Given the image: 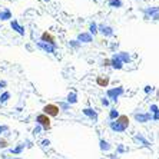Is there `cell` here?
Masks as SVG:
<instances>
[{
	"instance_id": "obj_1",
	"label": "cell",
	"mask_w": 159,
	"mask_h": 159,
	"mask_svg": "<svg viewBox=\"0 0 159 159\" xmlns=\"http://www.w3.org/2000/svg\"><path fill=\"white\" fill-rule=\"evenodd\" d=\"M128 126H129V118H128L126 115H120V116H118L116 122H113V123L111 125V128H112L113 130L122 132V130H125Z\"/></svg>"
},
{
	"instance_id": "obj_2",
	"label": "cell",
	"mask_w": 159,
	"mask_h": 159,
	"mask_svg": "<svg viewBox=\"0 0 159 159\" xmlns=\"http://www.w3.org/2000/svg\"><path fill=\"white\" fill-rule=\"evenodd\" d=\"M42 111H43V113L46 116H49V118H56V116H59V113H60V107L56 103H48V105H44Z\"/></svg>"
},
{
	"instance_id": "obj_3",
	"label": "cell",
	"mask_w": 159,
	"mask_h": 159,
	"mask_svg": "<svg viewBox=\"0 0 159 159\" xmlns=\"http://www.w3.org/2000/svg\"><path fill=\"white\" fill-rule=\"evenodd\" d=\"M36 122H37V125L42 126L44 130H49L52 128V120H50L49 116L44 115V113H40V115L36 116Z\"/></svg>"
},
{
	"instance_id": "obj_4",
	"label": "cell",
	"mask_w": 159,
	"mask_h": 159,
	"mask_svg": "<svg viewBox=\"0 0 159 159\" xmlns=\"http://www.w3.org/2000/svg\"><path fill=\"white\" fill-rule=\"evenodd\" d=\"M109 82H111V79H109L107 75H99L96 78V85L100 86V88H106L109 85Z\"/></svg>"
},
{
	"instance_id": "obj_5",
	"label": "cell",
	"mask_w": 159,
	"mask_h": 159,
	"mask_svg": "<svg viewBox=\"0 0 159 159\" xmlns=\"http://www.w3.org/2000/svg\"><path fill=\"white\" fill-rule=\"evenodd\" d=\"M42 40L46 42V43L55 44L56 43V37H55V34H52L50 32H43V33H42Z\"/></svg>"
},
{
	"instance_id": "obj_6",
	"label": "cell",
	"mask_w": 159,
	"mask_h": 159,
	"mask_svg": "<svg viewBox=\"0 0 159 159\" xmlns=\"http://www.w3.org/2000/svg\"><path fill=\"white\" fill-rule=\"evenodd\" d=\"M100 148H102V151H109L112 146L107 143L106 141H103V139H102V141H100Z\"/></svg>"
},
{
	"instance_id": "obj_7",
	"label": "cell",
	"mask_w": 159,
	"mask_h": 159,
	"mask_svg": "<svg viewBox=\"0 0 159 159\" xmlns=\"http://www.w3.org/2000/svg\"><path fill=\"white\" fill-rule=\"evenodd\" d=\"M9 146V142L6 139H0V148H7Z\"/></svg>"
},
{
	"instance_id": "obj_8",
	"label": "cell",
	"mask_w": 159,
	"mask_h": 159,
	"mask_svg": "<svg viewBox=\"0 0 159 159\" xmlns=\"http://www.w3.org/2000/svg\"><path fill=\"white\" fill-rule=\"evenodd\" d=\"M118 116H119V115H118V112H116V111H112V112H111V119H115V118L118 119Z\"/></svg>"
},
{
	"instance_id": "obj_9",
	"label": "cell",
	"mask_w": 159,
	"mask_h": 159,
	"mask_svg": "<svg viewBox=\"0 0 159 159\" xmlns=\"http://www.w3.org/2000/svg\"><path fill=\"white\" fill-rule=\"evenodd\" d=\"M49 145H50V142H49V141H43V146H44V148H46V146H49Z\"/></svg>"
},
{
	"instance_id": "obj_10",
	"label": "cell",
	"mask_w": 159,
	"mask_h": 159,
	"mask_svg": "<svg viewBox=\"0 0 159 159\" xmlns=\"http://www.w3.org/2000/svg\"><path fill=\"white\" fill-rule=\"evenodd\" d=\"M103 66H109V60H105V62H103Z\"/></svg>"
}]
</instances>
